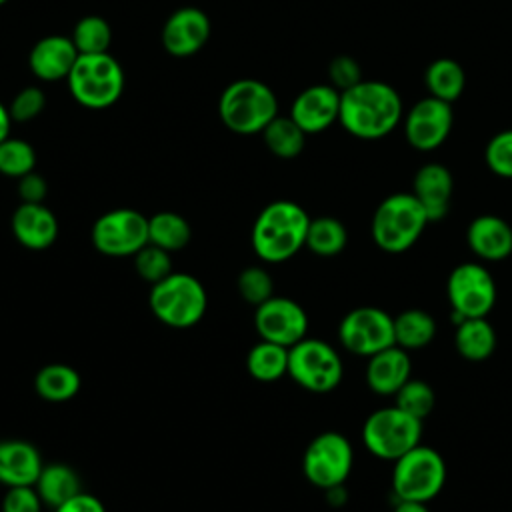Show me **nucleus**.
Instances as JSON below:
<instances>
[{
  "label": "nucleus",
  "mask_w": 512,
  "mask_h": 512,
  "mask_svg": "<svg viewBox=\"0 0 512 512\" xmlns=\"http://www.w3.org/2000/svg\"><path fill=\"white\" fill-rule=\"evenodd\" d=\"M404 106L398 90L382 80H362L340 92V126L360 140H378L398 128Z\"/></svg>",
  "instance_id": "nucleus-1"
},
{
  "label": "nucleus",
  "mask_w": 512,
  "mask_h": 512,
  "mask_svg": "<svg viewBox=\"0 0 512 512\" xmlns=\"http://www.w3.org/2000/svg\"><path fill=\"white\" fill-rule=\"evenodd\" d=\"M310 226L308 212L292 200H274L260 210L252 226V248L264 262L290 260L306 246Z\"/></svg>",
  "instance_id": "nucleus-2"
},
{
  "label": "nucleus",
  "mask_w": 512,
  "mask_h": 512,
  "mask_svg": "<svg viewBox=\"0 0 512 512\" xmlns=\"http://www.w3.org/2000/svg\"><path fill=\"white\" fill-rule=\"evenodd\" d=\"M218 114L230 132L242 136L262 134L278 116V100L268 84L254 78H240L220 94Z\"/></svg>",
  "instance_id": "nucleus-3"
},
{
  "label": "nucleus",
  "mask_w": 512,
  "mask_h": 512,
  "mask_svg": "<svg viewBox=\"0 0 512 512\" xmlns=\"http://www.w3.org/2000/svg\"><path fill=\"white\" fill-rule=\"evenodd\" d=\"M430 224L424 208L412 192L386 196L374 210L370 232L374 244L388 252L400 254L412 248Z\"/></svg>",
  "instance_id": "nucleus-4"
},
{
  "label": "nucleus",
  "mask_w": 512,
  "mask_h": 512,
  "mask_svg": "<svg viewBox=\"0 0 512 512\" xmlns=\"http://www.w3.org/2000/svg\"><path fill=\"white\" fill-rule=\"evenodd\" d=\"M152 314L168 328H192L202 320L208 306L204 284L186 272H170L152 284L148 294Z\"/></svg>",
  "instance_id": "nucleus-5"
},
{
  "label": "nucleus",
  "mask_w": 512,
  "mask_h": 512,
  "mask_svg": "<svg viewBox=\"0 0 512 512\" xmlns=\"http://www.w3.org/2000/svg\"><path fill=\"white\" fill-rule=\"evenodd\" d=\"M72 98L84 108L102 110L116 104L124 92V70L120 62L108 54H80L68 78Z\"/></svg>",
  "instance_id": "nucleus-6"
},
{
  "label": "nucleus",
  "mask_w": 512,
  "mask_h": 512,
  "mask_svg": "<svg viewBox=\"0 0 512 512\" xmlns=\"http://www.w3.org/2000/svg\"><path fill=\"white\" fill-rule=\"evenodd\" d=\"M446 482V462L430 446H414L394 460L392 492L396 500L430 502L440 494Z\"/></svg>",
  "instance_id": "nucleus-7"
},
{
  "label": "nucleus",
  "mask_w": 512,
  "mask_h": 512,
  "mask_svg": "<svg viewBox=\"0 0 512 512\" xmlns=\"http://www.w3.org/2000/svg\"><path fill=\"white\" fill-rule=\"evenodd\" d=\"M288 376L308 392H332L342 376L344 364L336 348L320 338H302L288 348Z\"/></svg>",
  "instance_id": "nucleus-8"
},
{
  "label": "nucleus",
  "mask_w": 512,
  "mask_h": 512,
  "mask_svg": "<svg viewBox=\"0 0 512 512\" xmlns=\"http://www.w3.org/2000/svg\"><path fill=\"white\" fill-rule=\"evenodd\" d=\"M422 440V420L398 406L372 412L362 426V442L380 460H398Z\"/></svg>",
  "instance_id": "nucleus-9"
},
{
  "label": "nucleus",
  "mask_w": 512,
  "mask_h": 512,
  "mask_svg": "<svg viewBox=\"0 0 512 512\" xmlns=\"http://www.w3.org/2000/svg\"><path fill=\"white\" fill-rule=\"evenodd\" d=\"M354 450L340 432H322L310 440L302 456V472L310 484L322 490L342 486L350 476Z\"/></svg>",
  "instance_id": "nucleus-10"
},
{
  "label": "nucleus",
  "mask_w": 512,
  "mask_h": 512,
  "mask_svg": "<svg viewBox=\"0 0 512 512\" xmlns=\"http://www.w3.org/2000/svg\"><path fill=\"white\" fill-rule=\"evenodd\" d=\"M446 294L456 324L462 318H484L496 304V282L486 266L464 262L450 272Z\"/></svg>",
  "instance_id": "nucleus-11"
},
{
  "label": "nucleus",
  "mask_w": 512,
  "mask_h": 512,
  "mask_svg": "<svg viewBox=\"0 0 512 512\" xmlns=\"http://www.w3.org/2000/svg\"><path fill=\"white\" fill-rule=\"evenodd\" d=\"M90 238L104 256H134L148 244V218L132 208L108 210L92 224Z\"/></svg>",
  "instance_id": "nucleus-12"
},
{
  "label": "nucleus",
  "mask_w": 512,
  "mask_h": 512,
  "mask_svg": "<svg viewBox=\"0 0 512 512\" xmlns=\"http://www.w3.org/2000/svg\"><path fill=\"white\" fill-rule=\"evenodd\" d=\"M338 340L348 352L370 358L396 344L394 316L376 306H358L340 320Z\"/></svg>",
  "instance_id": "nucleus-13"
},
{
  "label": "nucleus",
  "mask_w": 512,
  "mask_h": 512,
  "mask_svg": "<svg viewBox=\"0 0 512 512\" xmlns=\"http://www.w3.org/2000/svg\"><path fill=\"white\" fill-rule=\"evenodd\" d=\"M452 124V104L430 94L418 100L402 118L406 142L420 152H432L440 148L450 136Z\"/></svg>",
  "instance_id": "nucleus-14"
},
{
  "label": "nucleus",
  "mask_w": 512,
  "mask_h": 512,
  "mask_svg": "<svg viewBox=\"0 0 512 512\" xmlns=\"http://www.w3.org/2000/svg\"><path fill=\"white\" fill-rule=\"evenodd\" d=\"M254 328L260 340L290 348L306 338L308 314L296 300L286 296H272L256 306Z\"/></svg>",
  "instance_id": "nucleus-15"
},
{
  "label": "nucleus",
  "mask_w": 512,
  "mask_h": 512,
  "mask_svg": "<svg viewBox=\"0 0 512 512\" xmlns=\"http://www.w3.org/2000/svg\"><path fill=\"white\" fill-rule=\"evenodd\" d=\"M210 36V20L204 10L194 6L178 8L162 26V46L176 58L200 52Z\"/></svg>",
  "instance_id": "nucleus-16"
},
{
  "label": "nucleus",
  "mask_w": 512,
  "mask_h": 512,
  "mask_svg": "<svg viewBox=\"0 0 512 512\" xmlns=\"http://www.w3.org/2000/svg\"><path fill=\"white\" fill-rule=\"evenodd\" d=\"M340 92L332 84L304 88L290 106V118L306 132L320 134L338 122Z\"/></svg>",
  "instance_id": "nucleus-17"
},
{
  "label": "nucleus",
  "mask_w": 512,
  "mask_h": 512,
  "mask_svg": "<svg viewBox=\"0 0 512 512\" xmlns=\"http://www.w3.org/2000/svg\"><path fill=\"white\" fill-rule=\"evenodd\" d=\"M454 192L452 172L438 162L422 164L412 178V194L424 208L430 222H440L450 212Z\"/></svg>",
  "instance_id": "nucleus-18"
},
{
  "label": "nucleus",
  "mask_w": 512,
  "mask_h": 512,
  "mask_svg": "<svg viewBox=\"0 0 512 512\" xmlns=\"http://www.w3.org/2000/svg\"><path fill=\"white\" fill-rule=\"evenodd\" d=\"M78 50L72 42L70 36L62 34H52L40 38L28 56V64L32 74L38 80L44 82H56V80H66L72 66L78 60Z\"/></svg>",
  "instance_id": "nucleus-19"
},
{
  "label": "nucleus",
  "mask_w": 512,
  "mask_h": 512,
  "mask_svg": "<svg viewBox=\"0 0 512 512\" xmlns=\"http://www.w3.org/2000/svg\"><path fill=\"white\" fill-rule=\"evenodd\" d=\"M10 226L18 244L28 250H46L58 238V218L42 202H20L12 214Z\"/></svg>",
  "instance_id": "nucleus-20"
},
{
  "label": "nucleus",
  "mask_w": 512,
  "mask_h": 512,
  "mask_svg": "<svg viewBox=\"0 0 512 512\" xmlns=\"http://www.w3.org/2000/svg\"><path fill=\"white\" fill-rule=\"evenodd\" d=\"M466 242L480 260H504L512 254V226L496 214H480L468 224Z\"/></svg>",
  "instance_id": "nucleus-21"
},
{
  "label": "nucleus",
  "mask_w": 512,
  "mask_h": 512,
  "mask_svg": "<svg viewBox=\"0 0 512 512\" xmlns=\"http://www.w3.org/2000/svg\"><path fill=\"white\" fill-rule=\"evenodd\" d=\"M42 466V456L32 442L20 438L0 440V484L6 488L34 486Z\"/></svg>",
  "instance_id": "nucleus-22"
},
{
  "label": "nucleus",
  "mask_w": 512,
  "mask_h": 512,
  "mask_svg": "<svg viewBox=\"0 0 512 512\" xmlns=\"http://www.w3.org/2000/svg\"><path fill=\"white\" fill-rule=\"evenodd\" d=\"M410 372L412 362L408 350L394 344L368 358L366 384L380 396H394L410 380Z\"/></svg>",
  "instance_id": "nucleus-23"
},
{
  "label": "nucleus",
  "mask_w": 512,
  "mask_h": 512,
  "mask_svg": "<svg viewBox=\"0 0 512 512\" xmlns=\"http://www.w3.org/2000/svg\"><path fill=\"white\" fill-rule=\"evenodd\" d=\"M496 330L488 318H462L456 324L454 346L464 360L482 362L488 360L496 350Z\"/></svg>",
  "instance_id": "nucleus-24"
},
{
  "label": "nucleus",
  "mask_w": 512,
  "mask_h": 512,
  "mask_svg": "<svg viewBox=\"0 0 512 512\" xmlns=\"http://www.w3.org/2000/svg\"><path fill=\"white\" fill-rule=\"evenodd\" d=\"M34 488L38 490L42 502L50 508H58L78 492H82V482L78 472L68 464H44Z\"/></svg>",
  "instance_id": "nucleus-25"
},
{
  "label": "nucleus",
  "mask_w": 512,
  "mask_h": 512,
  "mask_svg": "<svg viewBox=\"0 0 512 512\" xmlns=\"http://www.w3.org/2000/svg\"><path fill=\"white\" fill-rule=\"evenodd\" d=\"M80 386L78 370L62 362L46 364L34 376V390L46 402H68L80 392Z\"/></svg>",
  "instance_id": "nucleus-26"
},
{
  "label": "nucleus",
  "mask_w": 512,
  "mask_h": 512,
  "mask_svg": "<svg viewBox=\"0 0 512 512\" xmlns=\"http://www.w3.org/2000/svg\"><path fill=\"white\" fill-rule=\"evenodd\" d=\"M424 84L430 96L452 104L466 88V72L454 58H436L426 66Z\"/></svg>",
  "instance_id": "nucleus-27"
},
{
  "label": "nucleus",
  "mask_w": 512,
  "mask_h": 512,
  "mask_svg": "<svg viewBox=\"0 0 512 512\" xmlns=\"http://www.w3.org/2000/svg\"><path fill=\"white\" fill-rule=\"evenodd\" d=\"M436 336V320L422 308H408L394 316V342L404 350H422Z\"/></svg>",
  "instance_id": "nucleus-28"
},
{
  "label": "nucleus",
  "mask_w": 512,
  "mask_h": 512,
  "mask_svg": "<svg viewBox=\"0 0 512 512\" xmlns=\"http://www.w3.org/2000/svg\"><path fill=\"white\" fill-rule=\"evenodd\" d=\"M246 370L258 382H276L288 374V348L260 340L246 354Z\"/></svg>",
  "instance_id": "nucleus-29"
},
{
  "label": "nucleus",
  "mask_w": 512,
  "mask_h": 512,
  "mask_svg": "<svg viewBox=\"0 0 512 512\" xmlns=\"http://www.w3.org/2000/svg\"><path fill=\"white\" fill-rule=\"evenodd\" d=\"M192 230L184 216L176 212H156L148 218V242L172 252L182 250L190 242Z\"/></svg>",
  "instance_id": "nucleus-30"
},
{
  "label": "nucleus",
  "mask_w": 512,
  "mask_h": 512,
  "mask_svg": "<svg viewBox=\"0 0 512 512\" xmlns=\"http://www.w3.org/2000/svg\"><path fill=\"white\" fill-rule=\"evenodd\" d=\"M306 132L290 118V116H276L264 130L262 138L266 148L284 160L296 158L306 144Z\"/></svg>",
  "instance_id": "nucleus-31"
},
{
  "label": "nucleus",
  "mask_w": 512,
  "mask_h": 512,
  "mask_svg": "<svg viewBox=\"0 0 512 512\" xmlns=\"http://www.w3.org/2000/svg\"><path fill=\"white\" fill-rule=\"evenodd\" d=\"M348 232L346 226L334 216H318L310 218L306 248L316 256H336L346 248Z\"/></svg>",
  "instance_id": "nucleus-32"
},
{
  "label": "nucleus",
  "mask_w": 512,
  "mask_h": 512,
  "mask_svg": "<svg viewBox=\"0 0 512 512\" xmlns=\"http://www.w3.org/2000/svg\"><path fill=\"white\" fill-rule=\"evenodd\" d=\"M70 38L78 54H102V52H108L110 48L112 30L102 16L90 14V16H82L76 22Z\"/></svg>",
  "instance_id": "nucleus-33"
},
{
  "label": "nucleus",
  "mask_w": 512,
  "mask_h": 512,
  "mask_svg": "<svg viewBox=\"0 0 512 512\" xmlns=\"http://www.w3.org/2000/svg\"><path fill=\"white\" fill-rule=\"evenodd\" d=\"M394 400L400 410H404L406 414L418 418V420H424L426 416L432 414L434 410V404H436V394H434V388L424 382V380H414L410 378L396 394H394Z\"/></svg>",
  "instance_id": "nucleus-34"
},
{
  "label": "nucleus",
  "mask_w": 512,
  "mask_h": 512,
  "mask_svg": "<svg viewBox=\"0 0 512 512\" xmlns=\"http://www.w3.org/2000/svg\"><path fill=\"white\" fill-rule=\"evenodd\" d=\"M36 166V152L30 142L8 136L0 142V174L22 178Z\"/></svg>",
  "instance_id": "nucleus-35"
},
{
  "label": "nucleus",
  "mask_w": 512,
  "mask_h": 512,
  "mask_svg": "<svg viewBox=\"0 0 512 512\" xmlns=\"http://www.w3.org/2000/svg\"><path fill=\"white\" fill-rule=\"evenodd\" d=\"M134 268L136 274L152 286L172 272V256L168 250L148 242L134 254Z\"/></svg>",
  "instance_id": "nucleus-36"
},
{
  "label": "nucleus",
  "mask_w": 512,
  "mask_h": 512,
  "mask_svg": "<svg viewBox=\"0 0 512 512\" xmlns=\"http://www.w3.org/2000/svg\"><path fill=\"white\" fill-rule=\"evenodd\" d=\"M238 292L244 302L260 306L274 296V282L262 266H248L238 276Z\"/></svg>",
  "instance_id": "nucleus-37"
},
{
  "label": "nucleus",
  "mask_w": 512,
  "mask_h": 512,
  "mask_svg": "<svg viewBox=\"0 0 512 512\" xmlns=\"http://www.w3.org/2000/svg\"><path fill=\"white\" fill-rule=\"evenodd\" d=\"M484 160L492 174L512 180V128H504L488 140Z\"/></svg>",
  "instance_id": "nucleus-38"
},
{
  "label": "nucleus",
  "mask_w": 512,
  "mask_h": 512,
  "mask_svg": "<svg viewBox=\"0 0 512 512\" xmlns=\"http://www.w3.org/2000/svg\"><path fill=\"white\" fill-rule=\"evenodd\" d=\"M46 106V96L38 86L22 88L10 102V116L16 122H28L42 114Z\"/></svg>",
  "instance_id": "nucleus-39"
},
{
  "label": "nucleus",
  "mask_w": 512,
  "mask_h": 512,
  "mask_svg": "<svg viewBox=\"0 0 512 512\" xmlns=\"http://www.w3.org/2000/svg\"><path fill=\"white\" fill-rule=\"evenodd\" d=\"M328 78H330V84L338 92H344L364 80L360 64L352 56H346V54L332 58V62L328 64Z\"/></svg>",
  "instance_id": "nucleus-40"
},
{
  "label": "nucleus",
  "mask_w": 512,
  "mask_h": 512,
  "mask_svg": "<svg viewBox=\"0 0 512 512\" xmlns=\"http://www.w3.org/2000/svg\"><path fill=\"white\" fill-rule=\"evenodd\" d=\"M42 498L34 486L8 488L2 498V512H42Z\"/></svg>",
  "instance_id": "nucleus-41"
},
{
  "label": "nucleus",
  "mask_w": 512,
  "mask_h": 512,
  "mask_svg": "<svg viewBox=\"0 0 512 512\" xmlns=\"http://www.w3.org/2000/svg\"><path fill=\"white\" fill-rule=\"evenodd\" d=\"M48 194V184L44 180V176H40L38 172H28L22 178H18V196L22 202H30V204H40Z\"/></svg>",
  "instance_id": "nucleus-42"
},
{
  "label": "nucleus",
  "mask_w": 512,
  "mask_h": 512,
  "mask_svg": "<svg viewBox=\"0 0 512 512\" xmlns=\"http://www.w3.org/2000/svg\"><path fill=\"white\" fill-rule=\"evenodd\" d=\"M54 512H106V508H104L102 500L96 498L94 494L78 492L76 496H72L70 500H66L64 504L54 508Z\"/></svg>",
  "instance_id": "nucleus-43"
},
{
  "label": "nucleus",
  "mask_w": 512,
  "mask_h": 512,
  "mask_svg": "<svg viewBox=\"0 0 512 512\" xmlns=\"http://www.w3.org/2000/svg\"><path fill=\"white\" fill-rule=\"evenodd\" d=\"M394 512H430L426 502H414V500H398L394 506Z\"/></svg>",
  "instance_id": "nucleus-44"
},
{
  "label": "nucleus",
  "mask_w": 512,
  "mask_h": 512,
  "mask_svg": "<svg viewBox=\"0 0 512 512\" xmlns=\"http://www.w3.org/2000/svg\"><path fill=\"white\" fill-rule=\"evenodd\" d=\"M10 126H12L10 110L0 102V142H4L10 136Z\"/></svg>",
  "instance_id": "nucleus-45"
},
{
  "label": "nucleus",
  "mask_w": 512,
  "mask_h": 512,
  "mask_svg": "<svg viewBox=\"0 0 512 512\" xmlns=\"http://www.w3.org/2000/svg\"><path fill=\"white\" fill-rule=\"evenodd\" d=\"M6 2H8V0H0V6H2V4H6Z\"/></svg>",
  "instance_id": "nucleus-46"
}]
</instances>
